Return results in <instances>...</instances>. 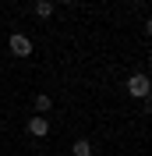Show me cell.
I'll return each mask as SVG.
<instances>
[{
    "label": "cell",
    "instance_id": "6da1fadb",
    "mask_svg": "<svg viewBox=\"0 0 152 156\" xmlns=\"http://www.w3.org/2000/svg\"><path fill=\"white\" fill-rule=\"evenodd\" d=\"M127 92H131L134 99H142V103H145V99L152 96V78L142 75V71H138V75H131V78H127Z\"/></svg>",
    "mask_w": 152,
    "mask_h": 156
},
{
    "label": "cell",
    "instance_id": "277c9868",
    "mask_svg": "<svg viewBox=\"0 0 152 156\" xmlns=\"http://www.w3.org/2000/svg\"><path fill=\"white\" fill-rule=\"evenodd\" d=\"M32 11H36V18H43V21L53 18V0H36V7H32Z\"/></svg>",
    "mask_w": 152,
    "mask_h": 156
},
{
    "label": "cell",
    "instance_id": "8992f818",
    "mask_svg": "<svg viewBox=\"0 0 152 156\" xmlns=\"http://www.w3.org/2000/svg\"><path fill=\"white\" fill-rule=\"evenodd\" d=\"M71 153L74 156H92V142H88V138H78L74 146H71Z\"/></svg>",
    "mask_w": 152,
    "mask_h": 156
},
{
    "label": "cell",
    "instance_id": "3957f363",
    "mask_svg": "<svg viewBox=\"0 0 152 156\" xmlns=\"http://www.w3.org/2000/svg\"><path fill=\"white\" fill-rule=\"evenodd\" d=\"M25 128H29V135H32V138H46V135H50V121H46L43 114H36Z\"/></svg>",
    "mask_w": 152,
    "mask_h": 156
},
{
    "label": "cell",
    "instance_id": "52a82bcc",
    "mask_svg": "<svg viewBox=\"0 0 152 156\" xmlns=\"http://www.w3.org/2000/svg\"><path fill=\"white\" fill-rule=\"evenodd\" d=\"M57 4H74V0H57Z\"/></svg>",
    "mask_w": 152,
    "mask_h": 156
},
{
    "label": "cell",
    "instance_id": "5b68a950",
    "mask_svg": "<svg viewBox=\"0 0 152 156\" xmlns=\"http://www.w3.org/2000/svg\"><path fill=\"white\" fill-rule=\"evenodd\" d=\"M50 107H53V96H46V92H43V96H36V114L46 117V114H50Z\"/></svg>",
    "mask_w": 152,
    "mask_h": 156
},
{
    "label": "cell",
    "instance_id": "7a4b0ae2",
    "mask_svg": "<svg viewBox=\"0 0 152 156\" xmlns=\"http://www.w3.org/2000/svg\"><path fill=\"white\" fill-rule=\"evenodd\" d=\"M7 50L14 53V57H32V39L25 36V32H11V39H7Z\"/></svg>",
    "mask_w": 152,
    "mask_h": 156
}]
</instances>
